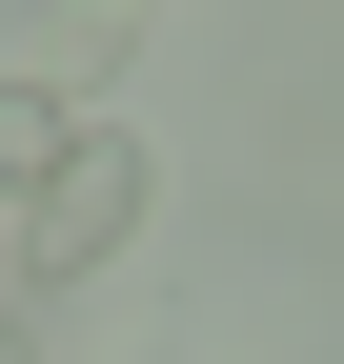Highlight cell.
I'll return each instance as SVG.
<instances>
[{
	"label": "cell",
	"instance_id": "obj_1",
	"mask_svg": "<svg viewBox=\"0 0 344 364\" xmlns=\"http://www.w3.org/2000/svg\"><path fill=\"white\" fill-rule=\"evenodd\" d=\"M142 223H162V162H142V142H81V162L21 203V263H41V284H81V263H122Z\"/></svg>",
	"mask_w": 344,
	"mask_h": 364
},
{
	"label": "cell",
	"instance_id": "obj_2",
	"mask_svg": "<svg viewBox=\"0 0 344 364\" xmlns=\"http://www.w3.org/2000/svg\"><path fill=\"white\" fill-rule=\"evenodd\" d=\"M61 162H81V102L61 81H0V203H41Z\"/></svg>",
	"mask_w": 344,
	"mask_h": 364
},
{
	"label": "cell",
	"instance_id": "obj_3",
	"mask_svg": "<svg viewBox=\"0 0 344 364\" xmlns=\"http://www.w3.org/2000/svg\"><path fill=\"white\" fill-rule=\"evenodd\" d=\"M0 364H41V324H21V304H0Z\"/></svg>",
	"mask_w": 344,
	"mask_h": 364
}]
</instances>
